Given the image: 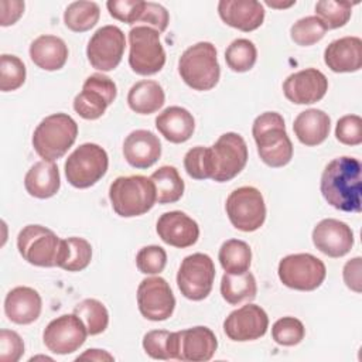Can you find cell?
Masks as SVG:
<instances>
[{"label":"cell","mask_w":362,"mask_h":362,"mask_svg":"<svg viewBox=\"0 0 362 362\" xmlns=\"http://www.w3.org/2000/svg\"><path fill=\"white\" fill-rule=\"evenodd\" d=\"M324 62L332 72H356L362 66V40L342 37L331 41L324 51Z\"/></svg>","instance_id":"obj_25"},{"label":"cell","mask_w":362,"mask_h":362,"mask_svg":"<svg viewBox=\"0 0 362 362\" xmlns=\"http://www.w3.org/2000/svg\"><path fill=\"white\" fill-rule=\"evenodd\" d=\"M257 59V49L255 44L247 38L233 40L226 51L225 61L228 66L235 72H247L253 68Z\"/></svg>","instance_id":"obj_38"},{"label":"cell","mask_w":362,"mask_h":362,"mask_svg":"<svg viewBox=\"0 0 362 362\" xmlns=\"http://www.w3.org/2000/svg\"><path fill=\"white\" fill-rule=\"evenodd\" d=\"M42 308V300L37 290L18 286L10 290L4 298L6 317L18 325H27L34 322Z\"/></svg>","instance_id":"obj_24"},{"label":"cell","mask_w":362,"mask_h":362,"mask_svg":"<svg viewBox=\"0 0 362 362\" xmlns=\"http://www.w3.org/2000/svg\"><path fill=\"white\" fill-rule=\"evenodd\" d=\"M214 160L212 180L226 182L235 178L247 163V146L238 133L228 132L211 146Z\"/></svg>","instance_id":"obj_12"},{"label":"cell","mask_w":362,"mask_h":362,"mask_svg":"<svg viewBox=\"0 0 362 362\" xmlns=\"http://www.w3.org/2000/svg\"><path fill=\"white\" fill-rule=\"evenodd\" d=\"M25 65L23 61L10 54L0 57V90L11 92L18 89L25 82Z\"/></svg>","instance_id":"obj_42"},{"label":"cell","mask_w":362,"mask_h":362,"mask_svg":"<svg viewBox=\"0 0 362 362\" xmlns=\"http://www.w3.org/2000/svg\"><path fill=\"white\" fill-rule=\"evenodd\" d=\"M313 243L329 257H342L354 246V232L345 222L327 218L320 221L313 229Z\"/></svg>","instance_id":"obj_20"},{"label":"cell","mask_w":362,"mask_h":362,"mask_svg":"<svg viewBox=\"0 0 362 362\" xmlns=\"http://www.w3.org/2000/svg\"><path fill=\"white\" fill-rule=\"evenodd\" d=\"M277 274L288 288L313 291L325 280L327 269L321 259L310 253H294L280 260Z\"/></svg>","instance_id":"obj_8"},{"label":"cell","mask_w":362,"mask_h":362,"mask_svg":"<svg viewBox=\"0 0 362 362\" xmlns=\"http://www.w3.org/2000/svg\"><path fill=\"white\" fill-rule=\"evenodd\" d=\"M178 72L181 79L195 90L215 88L221 76L215 45L201 41L188 47L178 59Z\"/></svg>","instance_id":"obj_5"},{"label":"cell","mask_w":362,"mask_h":362,"mask_svg":"<svg viewBox=\"0 0 362 362\" xmlns=\"http://www.w3.org/2000/svg\"><path fill=\"white\" fill-rule=\"evenodd\" d=\"M321 194L335 209L361 212L362 165L358 158L342 156L327 164L321 175Z\"/></svg>","instance_id":"obj_1"},{"label":"cell","mask_w":362,"mask_h":362,"mask_svg":"<svg viewBox=\"0 0 362 362\" xmlns=\"http://www.w3.org/2000/svg\"><path fill=\"white\" fill-rule=\"evenodd\" d=\"M156 127L165 140L180 144L192 136L195 130L194 116L181 106H170L156 117Z\"/></svg>","instance_id":"obj_26"},{"label":"cell","mask_w":362,"mask_h":362,"mask_svg":"<svg viewBox=\"0 0 362 362\" xmlns=\"http://www.w3.org/2000/svg\"><path fill=\"white\" fill-rule=\"evenodd\" d=\"M126 48L123 31L116 25H103L95 31L86 47L90 65L102 72L113 71L122 61Z\"/></svg>","instance_id":"obj_14"},{"label":"cell","mask_w":362,"mask_h":362,"mask_svg":"<svg viewBox=\"0 0 362 362\" xmlns=\"http://www.w3.org/2000/svg\"><path fill=\"white\" fill-rule=\"evenodd\" d=\"M168 21H170L168 11L161 4L153 3V1H146L143 14H141L139 23H143V25L151 27V28L157 30L158 33H163L167 30Z\"/></svg>","instance_id":"obj_48"},{"label":"cell","mask_w":362,"mask_h":362,"mask_svg":"<svg viewBox=\"0 0 362 362\" xmlns=\"http://www.w3.org/2000/svg\"><path fill=\"white\" fill-rule=\"evenodd\" d=\"M129 65L137 75H154L165 64L160 33L151 27L136 25L129 31Z\"/></svg>","instance_id":"obj_6"},{"label":"cell","mask_w":362,"mask_h":362,"mask_svg":"<svg viewBox=\"0 0 362 362\" xmlns=\"http://www.w3.org/2000/svg\"><path fill=\"white\" fill-rule=\"evenodd\" d=\"M24 187L25 191L34 198L45 199L54 197L61 187L57 164L45 160L35 163L24 177Z\"/></svg>","instance_id":"obj_29"},{"label":"cell","mask_w":362,"mask_h":362,"mask_svg":"<svg viewBox=\"0 0 362 362\" xmlns=\"http://www.w3.org/2000/svg\"><path fill=\"white\" fill-rule=\"evenodd\" d=\"M150 180L154 182L158 204H174L184 194V181L173 165H163L156 170Z\"/></svg>","instance_id":"obj_33"},{"label":"cell","mask_w":362,"mask_h":362,"mask_svg":"<svg viewBox=\"0 0 362 362\" xmlns=\"http://www.w3.org/2000/svg\"><path fill=\"white\" fill-rule=\"evenodd\" d=\"M143 348L146 354L153 359H175L177 337L175 332L165 329H153L144 334Z\"/></svg>","instance_id":"obj_37"},{"label":"cell","mask_w":362,"mask_h":362,"mask_svg":"<svg viewBox=\"0 0 362 362\" xmlns=\"http://www.w3.org/2000/svg\"><path fill=\"white\" fill-rule=\"evenodd\" d=\"M335 137L346 146H359L362 143V119L358 115L342 116L335 126Z\"/></svg>","instance_id":"obj_46"},{"label":"cell","mask_w":362,"mask_h":362,"mask_svg":"<svg viewBox=\"0 0 362 362\" xmlns=\"http://www.w3.org/2000/svg\"><path fill=\"white\" fill-rule=\"evenodd\" d=\"M109 158L105 148L95 143L76 147L65 161V177L75 188L95 185L107 171Z\"/></svg>","instance_id":"obj_7"},{"label":"cell","mask_w":362,"mask_h":362,"mask_svg":"<svg viewBox=\"0 0 362 362\" xmlns=\"http://www.w3.org/2000/svg\"><path fill=\"white\" fill-rule=\"evenodd\" d=\"M76 122L66 113H54L44 117L33 134V147L45 161L61 158L75 143Z\"/></svg>","instance_id":"obj_4"},{"label":"cell","mask_w":362,"mask_h":362,"mask_svg":"<svg viewBox=\"0 0 362 362\" xmlns=\"http://www.w3.org/2000/svg\"><path fill=\"white\" fill-rule=\"evenodd\" d=\"M92 259L90 243L78 236L61 239L57 266L66 272H81L86 269Z\"/></svg>","instance_id":"obj_31"},{"label":"cell","mask_w":362,"mask_h":362,"mask_svg":"<svg viewBox=\"0 0 362 362\" xmlns=\"http://www.w3.org/2000/svg\"><path fill=\"white\" fill-rule=\"evenodd\" d=\"M218 259L226 273L240 274L250 267L252 250L246 242L240 239H229L222 243Z\"/></svg>","instance_id":"obj_34"},{"label":"cell","mask_w":362,"mask_h":362,"mask_svg":"<svg viewBox=\"0 0 362 362\" xmlns=\"http://www.w3.org/2000/svg\"><path fill=\"white\" fill-rule=\"evenodd\" d=\"M24 354V342L16 331H0V361L17 362Z\"/></svg>","instance_id":"obj_47"},{"label":"cell","mask_w":362,"mask_h":362,"mask_svg":"<svg viewBox=\"0 0 362 362\" xmlns=\"http://www.w3.org/2000/svg\"><path fill=\"white\" fill-rule=\"evenodd\" d=\"M35 359H48V361H52V359L48 358V356H34V358H31L30 361H35Z\"/></svg>","instance_id":"obj_53"},{"label":"cell","mask_w":362,"mask_h":362,"mask_svg":"<svg viewBox=\"0 0 362 362\" xmlns=\"http://www.w3.org/2000/svg\"><path fill=\"white\" fill-rule=\"evenodd\" d=\"M269 328L266 311L256 304H246L232 311L223 321L226 337L236 342L255 341L262 338Z\"/></svg>","instance_id":"obj_17"},{"label":"cell","mask_w":362,"mask_h":362,"mask_svg":"<svg viewBox=\"0 0 362 362\" xmlns=\"http://www.w3.org/2000/svg\"><path fill=\"white\" fill-rule=\"evenodd\" d=\"M354 3L320 0L315 4V16L322 21L327 30H335L344 27L351 18Z\"/></svg>","instance_id":"obj_39"},{"label":"cell","mask_w":362,"mask_h":362,"mask_svg":"<svg viewBox=\"0 0 362 362\" xmlns=\"http://www.w3.org/2000/svg\"><path fill=\"white\" fill-rule=\"evenodd\" d=\"M177 351L175 359L184 362H206L218 348V339L208 327H192L175 332Z\"/></svg>","instance_id":"obj_19"},{"label":"cell","mask_w":362,"mask_h":362,"mask_svg":"<svg viewBox=\"0 0 362 362\" xmlns=\"http://www.w3.org/2000/svg\"><path fill=\"white\" fill-rule=\"evenodd\" d=\"M184 168L194 180H208L214 175V160L211 147L197 146L184 156Z\"/></svg>","instance_id":"obj_40"},{"label":"cell","mask_w":362,"mask_h":362,"mask_svg":"<svg viewBox=\"0 0 362 362\" xmlns=\"http://www.w3.org/2000/svg\"><path fill=\"white\" fill-rule=\"evenodd\" d=\"M164 100L165 95L161 85L150 79L136 82L127 93L129 107L139 115L156 113L163 107Z\"/></svg>","instance_id":"obj_30"},{"label":"cell","mask_w":362,"mask_h":362,"mask_svg":"<svg viewBox=\"0 0 362 362\" xmlns=\"http://www.w3.org/2000/svg\"><path fill=\"white\" fill-rule=\"evenodd\" d=\"M30 58L44 71H58L68 59V47L62 38L44 34L31 42Z\"/></svg>","instance_id":"obj_27"},{"label":"cell","mask_w":362,"mask_h":362,"mask_svg":"<svg viewBox=\"0 0 362 362\" xmlns=\"http://www.w3.org/2000/svg\"><path fill=\"white\" fill-rule=\"evenodd\" d=\"M331 119L321 109H307L294 119L293 130L298 141L313 147L321 144L329 134Z\"/></svg>","instance_id":"obj_28"},{"label":"cell","mask_w":362,"mask_h":362,"mask_svg":"<svg viewBox=\"0 0 362 362\" xmlns=\"http://www.w3.org/2000/svg\"><path fill=\"white\" fill-rule=\"evenodd\" d=\"M218 13L225 24L245 33L259 28L264 20V8L256 0H221Z\"/></svg>","instance_id":"obj_22"},{"label":"cell","mask_w":362,"mask_h":362,"mask_svg":"<svg viewBox=\"0 0 362 362\" xmlns=\"http://www.w3.org/2000/svg\"><path fill=\"white\" fill-rule=\"evenodd\" d=\"M76 314L85 324L89 335L102 334L109 324V313L103 303L96 298H85L78 303L74 308Z\"/></svg>","instance_id":"obj_36"},{"label":"cell","mask_w":362,"mask_h":362,"mask_svg":"<svg viewBox=\"0 0 362 362\" xmlns=\"http://www.w3.org/2000/svg\"><path fill=\"white\" fill-rule=\"evenodd\" d=\"M328 90L327 76L315 69L307 68L287 76L283 83L284 96L296 105H311L321 100Z\"/></svg>","instance_id":"obj_18"},{"label":"cell","mask_w":362,"mask_h":362,"mask_svg":"<svg viewBox=\"0 0 362 362\" xmlns=\"http://www.w3.org/2000/svg\"><path fill=\"white\" fill-rule=\"evenodd\" d=\"M137 305L140 314L150 321H164L171 317L175 297L170 284L160 276L143 279L137 287Z\"/></svg>","instance_id":"obj_16"},{"label":"cell","mask_w":362,"mask_h":362,"mask_svg":"<svg viewBox=\"0 0 362 362\" xmlns=\"http://www.w3.org/2000/svg\"><path fill=\"white\" fill-rule=\"evenodd\" d=\"M158 238L174 247H189L197 243L199 238L198 223L181 211L164 212L156 225Z\"/></svg>","instance_id":"obj_21"},{"label":"cell","mask_w":362,"mask_h":362,"mask_svg":"<svg viewBox=\"0 0 362 362\" xmlns=\"http://www.w3.org/2000/svg\"><path fill=\"white\" fill-rule=\"evenodd\" d=\"M116 83L103 74H92L74 99L75 112L86 120L99 119L116 99Z\"/></svg>","instance_id":"obj_13"},{"label":"cell","mask_w":362,"mask_h":362,"mask_svg":"<svg viewBox=\"0 0 362 362\" xmlns=\"http://www.w3.org/2000/svg\"><path fill=\"white\" fill-rule=\"evenodd\" d=\"M325 33L327 28L317 16L303 17L297 20L290 28L291 40L301 47H308L321 41Z\"/></svg>","instance_id":"obj_41"},{"label":"cell","mask_w":362,"mask_h":362,"mask_svg":"<svg viewBox=\"0 0 362 362\" xmlns=\"http://www.w3.org/2000/svg\"><path fill=\"white\" fill-rule=\"evenodd\" d=\"M88 335L83 321L76 314H64L45 327L42 341L51 352L68 355L78 351Z\"/></svg>","instance_id":"obj_15"},{"label":"cell","mask_w":362,"mask_h":362,"mask_svg":"<svg viewBox=\"0 0 362 362\" xmlns=\"http://www.w3.org/2000/svg\"><path fill=\"white\" fill-rule=\"evenodd\" d=\"M83 359H89V361H113V355H110L109 352L103 351V349H86L82 355H79L76 358V361H83Z\"/></svg>","instance_id":"obj_51"},{"label":"cell","mask_w":362,"mask_h":362,"mask_svg":"<svg viewBox=\"0 0 362 362\" xmlns=\"http://www.w3.org/2000/svg\"><path fill=\"white\" fill-rule=\"evenodd\" d=\"M305 328L298 318L283 317L272 327V337L276 344L283 346H294L304 339Z\"/></svg>","instance_id":"obj_43"},{"label":"cell","mask_w":362,"mask_h":362,"mask_svg":"<svg viewBox=\"0 0 362 362\" xmlns=\"http://www.w3.org/2000/svg\"><path fill=\"white\" fill-rule=\"evenodd\" d=\"M113 211L122 218L140 216L157 202L154 182L144 175L117 177L109 187Z\"/></svg>","instance_id":"obj_3"},{"label":"cell","mask_w":362,"mask_h":362,"mask_svg":"<svg viewBox=\"0 0 362 362\" xmlns=\"http://www.w3.org/2000/svg\"><path fill=\"white\" fill-rule=\"evenodd\" d=\"M124 160L134 168H148L161 156L160 139L150 130H133L123 141Z\"/></svg>","instance_id":"obj_23"},{"label":"cell","mask_w":362,"mask_h":362,"mask_svg":"<svg viewBox=\"0 0 362 362\" xmlns=\"http://www.w3.org/2000/svg\"><path fill=\"white\" fill-rule=\"evenodd\" d=\"M100 17V8L95 1H74L64 13L65 25L75 33H85L96 25Z\"/></svg>","instance_id":"obj_35"},{"label":"cell","mask_w":362,"mask_h":362,"mask_svg":"<svg viewBox=\"0 0 362 362\" xmlns=\"http://www.w3.org/2000/svg\"><path fill=\"white\" fill-rule=\"evenodd\" d=\"M260 160L273 168L284 167L293 158V143L286 132L284 119L277 112H264L252 126Z\"/></svg>","instance_id":"obj_2"},{"label":"cell","mask_w":362,"mask_h":362,"mask_svg":"<svg viewBox=\"0 0 362 362\" xmlns=\"http://www.w3.org/2000/svg\"><path fill=\"white\" fill-rule=\"evenodd\" d=\"M215 280V266L205 253H192L181 262L177 273V286L181 294L192 301L208 297Z\"/></svg>","instance_id":"obj_11"},{"label":"cell","mask_w":362,"mask_h":362,"mask_svg":"<svg viewBox=\"0 0 362 362\" xmlns=\"http://www.w3.org/2000/svg\"><path fill=\"white\" fill-rule=\"evenodd\" d=\"M226 215L230 223L242 232L257 230L266 219V205L262 192L255 187H239L226 198Z\"/></svg>","instance_id":"obj_9"},{"label":"cell","mask_w":362,"mask_h":362,"mask_svg":"<svg viewBox=\"0 0 362 362\" xmlns=\"http://www.w3.org/2000/svg\"><path fill=\"white\" fill-rule=\"evenodd\" d=\"M269 7H272V8H288V7H291V6H294L296 4V0H291V1H287V3H281V1H270V0H266L264 1Z\"/></svg>","instance_id":"obj_52"},{"label":"cell","mask_w":362,"mask_h":362,"mask_svg":"<svg viewBox=\"0 0 362 362\" xmlns=\"http://www.w3.org/2000/svg\"><path fill=\"white\" fill-rule=\"evenodd\" d=\"M167 264V253L161 246L148 245L136 255V266L143 274H158Z\"/></svg>","instance_id":"obj_44"},{"label":"cell","mask_w":362,"mask_h":362,"mask_svg":"<svg viewBox=\"0 0 362 362\" xmlns=\"http://www.w3.org/2000/svg\"><path fill=\"white\" fill-rule=\"evenodd\" d=\"M146 1L143 0H109L106 3L109 14L126 24H136L139 23Z\"/></svg>","instance_id":"obj_45"},{"label":"cell","mask_w":362,"mask_h":362,"mask_svg":"<svg viewBox=\"0 0 362 362\" xmlns=\"http://www.w3.org/2000/svg\"><path fill=\"white\" fill-rule=\"evenodd\" d=\"M61 239L48 228L27 225L17 236V249L24 260L38 267L57 266Z\"/></svg>","instance_id":"obj_10"},{"label":"cell","mask_w":362,"mask_h":362,"mask_svg":"<svg viewBox=\"0 0 362 362\" xmlns=\"http://www.w3.org/2000/svg\"><path fill=\"white\" fill-rule=\"evenodd\" d=\"M24 1L1 0L0 1V24L3 27L13 25L24 13Z\"/></svg>","instance_id":"obj_49"},{"label":"cell","mask_w":362,"mask_h":362,"mask_svg":"<svg viewBox=\"0 0 362 362\" xmlns=\"http://www.w3.org/2000/svg\"><path fill=\"white\" fill-rule=\"evenodd\" d=\"M257 286L255 276L247 270L240 274L226 273L221 280V294L230 305H238L245 301H252L256 297Z\"/></svg>","instance_id":"obj_32"},{"label":"cell","mask_w":362,"mask_h":362,"mask_svg":"<svg viewBox=\"0 0 362 362\" xmlns=\"http://www.w3.org/2000/svg\"><path fill=\"white\" fill-rule=\"evenodd\" d=\"M362 259L359 256L348 260L342 270V277L348 288H351L355 293H361V269H362Z\"/></svg>","instance_id":"obj_50"}]
</instances>
